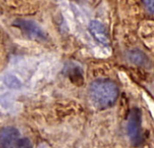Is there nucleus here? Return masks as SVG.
<instances>
[{"mask_svg":"<svg viewBox=\"0 0 154 148\" xmlns=\"http://www.w3.org/2000/svg\"><path fill=\"white\" fill-rule=\"evenodd\" d=\"M142 116L138 109H134L130 113L127 124L129 138L133 145L137 146L142 140Z\"/></svg>","mask_w":154,"mask_h":148,"instance_id":"7ed1b4c3","label":"nucleus"},{"mask_svg":"<svg viewBox=\"0 0 154 148\" xmlns=\"http://www.w3.org/2000/svg\"><path fill=\"white\" fill-rule=\"evenodd\" d=\"M144 5L146 6L147 10L152 14L153 13V0H143Z\"/></svg>","mask_w":154,"mask_h":148,"instance_id":"0eeeda50","label":"nucleus"},{"mask_svg":"<svg viewBox=\"0 0 154 148\" xmlns=\"http://www.w3.org/2000/svg\"><path fill=\"white\" fill-rule=\"evenodd\" d=\"M118 92L116 84L106 79L93 81L89 88L91 101L98 109H106L112 106L118 97Z\"/></svg>","mask_w":154,"mask_h":148,"instance_id":"f257e3e1","label":"nucleus"},{"mask_svg":"<svg viewBox=\"0 0 154 148\" xmlns=\"http://www.w3.org/2000/svg\"><path fill=\"white\" fill-rule=\"evenodd\" d=\"M0 148H32V146L28 138L20 136L16 128L7 127L0 130Z\"/></svg>","mask_w":154,"mask_h":148,"instance_id":"f03ea898","label":"nucleus"},{"mask_svg":"<svg viewBox=\"0 0 154 148\" xmlns=\"http://www.w3.org/2000/svg\"><path fill=\"white\" fill-rule=\"evenodd\" d=\"M130 60L137 65H143L147 62L146 56L140 51H132L129 55Z\"/></svg>","mask_w":154,"mask_h":148,"instance_id":"423d86ee","label":"nucleus"},{"mask_svg":"<svg viewBox=\"0 0 154 148\" xmlns=\"http://www.w3.org/2000/svg\"><path fill=\"white\" fill-rule=\"evenodd\" d=\"M14 24L18 27L27 37L32 40H45L46 33L45 32L33 21L26 19H17L14 21Z\"/></svg>","mask_w":154,"mask_h":148,"instance_id":"20e7f679","label":"nucleus"},{"mask_svg":"<svg viewBox=\"0 0 154 148\" xmlns=\"http://www.w3.org/2000/svg\"><path fill=\"white\" fill-rule=\"evenodd\" d=\"M89 31L92 36L104 45L109 44V37L106 26L97 20H92L89 23Z\"/></svg>","mask_w":154,"mask_h":148,"instance_id":"39448f33","label":"nucleus"}]
</instances>
